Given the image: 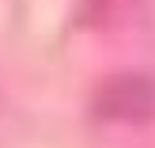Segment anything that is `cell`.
<instances>
[{"label":"cell","mask_w":155,"mask_h":148,"mask_svg":"<svg viewBox=\"0 0 155 148\" xmlns=\"http://www.w3.org/2000/svg\"><path fill=\"white\" fill-rule=\"evenodd\" d=\"M95 114L102 122L148 126L155 118V76L151 72H114L95 91Z\"/></svg>","instance_id":"cell-1"},{"label":"cell","mask_w":155,"mask_h":148,"mask_svg":"<svg viewBox=\"0 0 155 148\" xmlns=\"http://www.w3.org/2000/svg\"><path fill=\"white\" fill-rule=\"evenodd\" d=\"M140 0H80V23L87 30H114L133 19Z\"/></svg>","instance_id":"cell-2"}]
</instances>
